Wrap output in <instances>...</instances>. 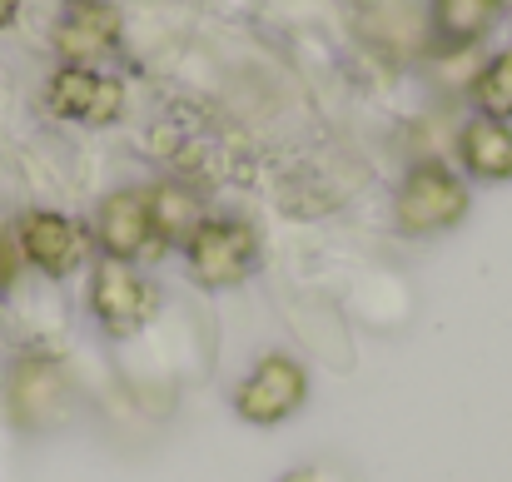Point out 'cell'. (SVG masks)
<instances>
[{
  "label": "cell",
  "instance_id": "cell-1",
  "mask_svg": "<svg viewBox=\"0 0 512 482\" xmlns=\"http://www.w3.org/2000/svg\"><path fill=\"white\" fill-rule=\"evenodd\" d=\"M393 219L403 234H443L468 219V184L438 160H423L408 169L393 199Z\"/></svg>",
  "mask_w": 512,
  "mask_h": 482
},
{
  "label": "cell",
  "instance_id": "cell-2",
  "mask_svg": "<svg viewBox=\"0 0 512 482\" xmlns=\"http://www.w3.org/2000/svg\"><path fill=\"white\" fill-rule=\"evenodd\" d=\"M184 259L204 289H234L259 269V234L244 219H199L184 239Z\"/></svg>",
  "mask_w": 512,
  "mask_h": 482
},
{
  "label": "cell",
  "instance_id": "cell-3",
  "mask_svg": "<svg viewBox=\"0 0 512 482\" xmlns=\"http://www.w3.org/2000/svg\"><path fill=\"white\" fill-rule=\"evenodd\" d=\"M309 398V373L299 358L289 353H264L234 388V413L254 428H274L284 418H294Z\"/></svg>",
  "mask_w": 512,
  "mask_h": 482
},
{
  "label": "cell",
  "instance_id": "cell-4",
  "mask_svg": "<svg viewBox=\"0 0 512 482\" xmlns=\"http://www.w3.org/2000/svg\"><path fill=\"white\" fill-rule=\"evenodd\" d=\"M45 105H50V115H60V120L110 125V120H120V110H125V85H120L115 75L90 70V65H60V70L50 75Z\"/></svg>",
  "mask_w": 512,
  "mask_h": 482
},
{
  "label": "cell",
  "instance_id": "cell-5",
  "mask_svg": "<svg viewBox=\"0 0 512 482\" xmlns=\"http://www.w3.org/2000/svg\"><path fill=\"white\" fill-rule=\"evenodd\" d=\"M90 314L100 319V328H105L110 338H130V333H140V328L150 323L155 294H150V284H145L130 264L105 259V264L95 269V279H90Z\"/></svg>",
  "mask_w": 512,
  "mask_h": 482
},
{
  "label": "cell",
  "instance_id": "cell-6",
  "mask_svg": "<svg viewBox=\"0 0 512 482\" xmlns=\"http://www.w3.org/2000/svg\"><path fill=\"white\" fill-rule=\"evenodd\" d=\"M65 403H70V378L55 358L30 353L10 368V413L20 428H50L65 413Z\"/></svg>",
  "mask_w": 512,
  "mask_h": 482
},
{
  "label": "cell",
  "instance_id": "cell-7",
  "mask_svg": "<svg viewBox=\"0 0 512 482\" xmlns=\"http://www.w3.org/2000/svg\"><path fill=\"white\" fill-rule=\"evenodd\" d=\"M115 40H120V10L110 0H75L55 25V50L65 55V65H90L110 55Z\"/></svg>",
  "mask_w": 512,
  "mask_h": 482
},
{
  "label": "cell",
  "instance_id": "cell-8",
  "mask_svg": "<svg viewBox=\"0 0 512 482\" xmlns=\"http://www.w3.org/2000/svg\"><path fill=\"white\" fill-rule=\"evenodd\" d=\"M20 249H25V259H30L40 274L65 279V274L85 259V229H80L75 219H65V214L40 209V214H25V224H20Z\"/></svg>",
  "mask_w": 512,
  "mask_h": 482
},
{
  "label": "cell",
  "instance_id": "cell-9",
  "mask_svg": "<svg viewBox=\"0 0 512 482\" xmlns=\"http://www.w3.org/2000/svg\"><path fill=\"white\" fill-rule=\"evenodd\" d=\"M150 199H145V189H120V194H110L105 204H100V214H95V239H100V249L110 254V259H135V254H145V244H150Z\"/></svg>",
  "mask_w": 512,
  "mask_h": 482
},
{
  "label": "cell",
  "instance_id": "cell-10",
  "mask_svg": "<svg viewBox=\"0 0 512 482\" xmlns=\"http://www.w3.org/2000/svg\"><path fill=\"white\" fill-rule=\"evenodd\" d=\"M458 155L463 164L478 174V179H512V130L503 120H473L458 140Z\"/></svg>",
  "mask_w": 512,
  "mask_h": 482
},
{
  "label": "cell",
  "instance_id": "cell-11",
  "mask_svg": "<svg viewBox=\"0 0 512 482\" xmlns=\"http://www.w3.org/2000/svg\"><path fill=\"white\" fill-rule=\"evenodd\" d=\"M503 0H433V25L448 45H473L493 30Z\"/></svg>",
  "mask_w": 512,
  "mask_h": 482
},
{
  "label": "cell",
  "instance_id": "cell-12",
  "mask_svg": "<svg viewBox=\"0 0 512 482\" xmlns=\"http://www.w3.org/2000/svg\"><path fill=\"white\" fill-rule=\"evenodd\" d=\"M150 199V229L160 234V239H189L194 229H199V199L184 189V184H160V189H150L145 194Z\"/></svg>",
  "mask_w": 512,
  "mask_h": 482
},
{
  "label": "cell",
  "instance_id": "cell-13",
  "mask_svg": "<svg viewBox=\"0 0 512 482\" xmlns=\"http://www.w3.org/2000/svg\"><path fill=\"white\" fill-rule=\"evenodd\" d=\"M473 100H478V110H483L488 120H503V125L512 120V50L493 55V60L478 70Z\"/></svg>",
  "mask_w": 512,
  "mask_h": 482
},
{
  "label": "cell",
  "instance_id": "cell-14",
  "mask_svg": "<svg viewBox=\"0 0 512 482\" xmlns=\"http://www.w3.org/2000/svg\"><path fill=\"white\" fill-rule=\"evenodd\" d=\"M10 279H15V254H10V249L0 244V289H5Z\"/></svg>",
  "mask_w": 512,
  "mask_h": 482
},
{
  "label": "cell",
  "instance_id": "cell-15",
  "mask_svg": "<svg viewBox=\"0 0 512 482\" xmlns=\"http://www.w3.org/2000/svg\"><path fill=\"white\" fill-rule=\"evenodd\" d=\"M279 482H324V478H319V473H314V468H294V473H289V478H279Z\"/></svg>",
  "mask_w": 512,
  "mask_h": 482
},
{
  "label": "cell",
  "instance_id": "cell-16",
  "mask_svg": "<svg viewBox=\"0 0 512 482\" xmlns=\"http://www.w3.org/2000/svg\"><path fill=\"white\" fill-rule=\"evenodd\" d=\"M10 20H15V0H0V30H5Z\"/></svg>",
  "mask_w": 512,
  "mask_h": 482
}]
</instances>
